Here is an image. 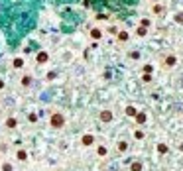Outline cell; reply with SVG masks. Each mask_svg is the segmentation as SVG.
Returning <instances> with one entry per match:
<instances>
[{"label":"cell","instance_id":"6da1fadb","mask_svg":"<svg viewBox=\"0 0 183 171\" xmlns=\"http://www.w3.org/2000/svg\"><path fill=\"white\" fill-rule=\"evenodd\" d=\"M110 118H112L110 112H102V120H110Z\"/></svg>","mask_w":183,"mask_h":171}]
</instances>
